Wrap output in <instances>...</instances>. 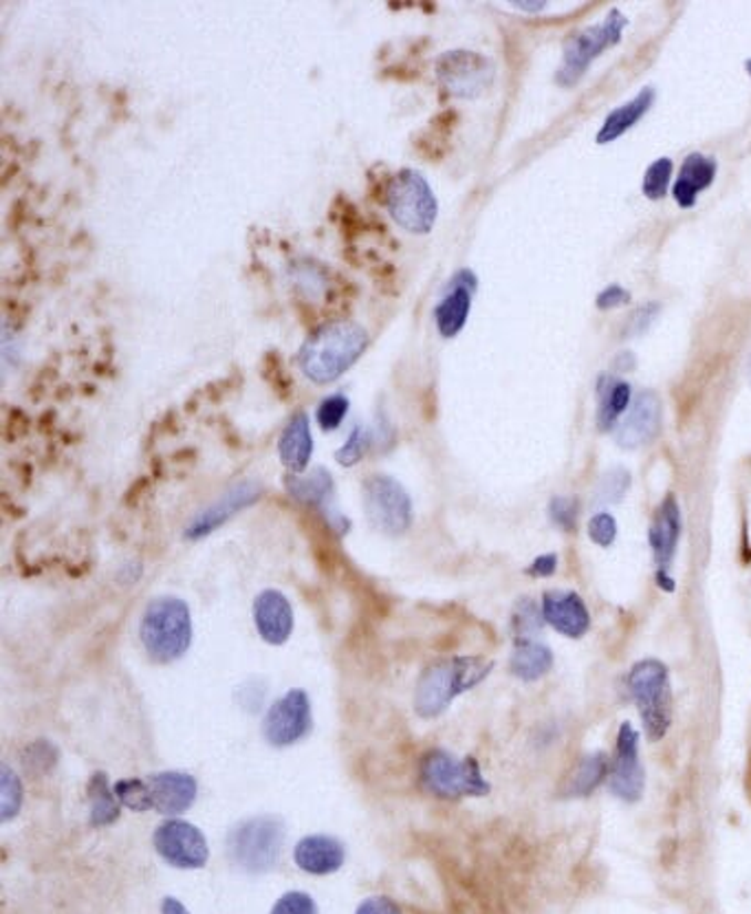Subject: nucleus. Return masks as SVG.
Segmentation results:
<instances>
[{"label":"nucleus","mask_w":751,"mask_h":914,"mask_svg":"<svg viewBox=\"0 0 751 914\" xmlns=\"http://www.w3.org/2000/svg\"><path fill=\"white\" fill-rule=\"evenodd\" d=\"M162 914H189L188 908L179 902V900H175V897H166L164 902H162Z\"/></svg>","instance_id":"nucleus-44"},{"label":"nucleus","mask_w":751,"mask_h":914,"mask_svg":"<svg viewBox=\"0 0 751 914\" xmlns=\"http://www.w3.org/2000/svg\"><path fill=\"white\" fill-rule=\"evenodd\" d=\"M646 773L639 760V733L624 723L617 733L615 756L608 769L610 793L624 802H637L644 795Z\"/></svg>","instance_id":"nucleus-13"},{"label":"nucleus","mask_w":751,"mask_h":914,"mask_svg":"<svg viewBox=\"0 0 751 914\" xmlns=\"http://www.w3.org/2000/svg\"><path fill=\"white\" fill-rule=\"evenodd\" d=\"M421 784L436 798H481L490 793V782L483 778L474 758H456L445 749H432L421 760Z\"/></svg>","instance_id":"nucleus-6"},{"label":"nucleus","mask_w":751,"mask_h":914,"mask_svg":"<svg viewBox=\"0 0 751 914\" xmlns=\"http://www.w3.org/2000/svg\"><path fill=\"white\" fill-rule=\"evenodd\" d=\"M577 516H579V505H577L575 499L556 496L549 503V518L563 532H573L577 527Z\"/></svg>","instance_id":"nucleus-37"},{"label":"nucleus","mask_w":751,"mask_h":914,"mask_svg":"<svg viewBox=\"0 0 751 914\" xmlns=\"http://www.w3.org/2000/svg\"><path fill=\"white\" fill-rule=\"evenodd\" d=\"M554 666V653L547 644L536 639H516L510 668L523 681L543 679Z\"/></svg>","instance_id":"nucleus-24"},{"label":"nucleus","mask_w":751,"mask_h":914,"mask_svg":"<svg viewBox=\"0 0 751 914\" xmlns=\"http://www.w3.org/2000/svg\"><path fill=\"white\" fill-rule=\"evenodd\" d=\"M260 494H263V490H260L258 483L247 481V483L234 485L218 501H214L209 507H205L196 518H192V523L186 530V538L188 541H200V538L209 536L212 532L223 527L232 516H236L245 507L254 505L260 499Z\"/></svg>","instance_id":"nucleus-15"},{"label":"nucleus","mask_w":751,"mask_h":914,"mask_svg":"<svg viewBox=\"0 0 751 914\" xmlns=\"http://www.w3.org/2000/svg\"><path fill=\"white\" fill-rule=\"evenodd\" d=\"M657 314H659V305H657V302H650V305H646V307L637 309V311L632 314L630 322H628V336H639V333H646V331H648V327L655 322Z\"/></svg>","instance_id":"nucleus-40"},{"label":"nucleus","mask_w":751,"mask_h":914,"mask_svg":"<svg viewBox=\"0 0 751 914\" xmlns=\"http://www.w3.org/2000/svg\"><path fill=\"white\" fill-rule=\"evenodd\" d=\"M494 670V661L481 657L445 659L428 666L414 690V710L423 719L441 717L463 692L476 688Z\"/></svg>","instance_id":"nucleus-2"},{"label":"nucleus","mask_w":751,"mask_h":914,"mask_svg":"<svg viewBox=\"0 0 751 914\" xmlns=\"http://www.w3.org/2000/svg\"><path fill=\"white\" fill-rule=\"evenodd\" d=\"M745 66H748V73H750V75H751V60H750V62H748V64H745Z\"/></svg>","instance_id":"nucleus-46"},{"label":"nucleus","mask_w":751,"mask_h":914,"mask_svg":"<svg viewBox=\"0 0 751 914\" xmlns=\"http://www.w3.org/2000/svg\"><path fill=\"white\" fill-rule=\"evenodd\" d=\"M153 809L164 815H182L196 800V780L184 771H162L146 778Z\"/></svg>","instance_id":"nucleus-19"},{"label":"nucleus","mask_w":751,"mask_h":914,"mask_svg":"<svg viewBox=\"0 0 751 914\" xmlns=\"http://www.w3.org/2000/svg\"><path fill=\"white\" fill-rule=\"evenodd\" d=\"M543 615L564 637L579 639L590 628V615L584 599L575 590H547L543 597Z\"/></svg>","instance_id":"nucleus-18"},{"label":"nucleus","mask_w":751,"mask_h":914,"mask_svg":"<svg viewBox=\"0 0 751 914\" xmlns=\"http://www.w3.org/2000/svg\"><path fill=\"white\" fill-rule=\"evenodd\" d=\"M89 800H91V824L106 826L120 820L122 802L117 800L115 791L109 787V778L104 773H93L89 782Z\"/></svg>","instance_id":"nucleus-29"},{"label":"nucleus","mask_w":751,"mask_h":914,"mask_svg":"<svg viewBox=\"0 0 751 914\" xmlns=\"http://www.w3.org/2000/svg\"><path fill=\"white\" fill-rule=\"evenodd\" d=\"M287 490L298 503L325 507L333 496V476L325 468L309 474H294L287 479Z\"/></svg>","instance_id":"nucleus-26"},{"label":"nucleus","mask_w":751,"mask_h":914,"mask_svg":"<svg viewBox=\"0 0 751 914\" xmlns=\"http://www.w3.org/2000/svg\"><path fill=\"white\" fill-rule=\"evenodd\" d=\"M661 430V399L655 390L637 394L628 417L617 425L615 441L626 450L650 445Z\"/></svg>","instance_id":"nucleus-14"},{"label":"nucleus","mask_w":751,"mask_h":914,"mask_svg":"<svg viewBox=\"0 0 751 914\" xmlns=\"http://www.w3.org/2000/svg\"><path fill=\"white\" fill-rule=\"evenodd\" d=\"M285 844V824L278 818H251L227 835L229 860L245 873H269Z\"/></svg>","instance_id":"nucleus-5"},{"label":"nucleus","mask_w":751,"mask_h":914,"mask_svg":"<svg viewBox=\"0 0 751 914\" xmlns=\"http://www.w3.org/2000/svg\"><path fill=\"white\" fill-rule=\"evenodd\" d=\"M278 454H280L282 465L291 474H302L307 470L311 454H313V437H311L309 419L305 412L294 414V419L282 430L280 441H278Z\"/></svg>","instance_id":"nucleus-22"},{"label":"nucleus","mask_w":751,"mask_h":914,"mask_svg":"<svg viewBox=\"0 0 751 914\" xmlns=\"http://www.w3.org/2000/svg\"><path fill=\"white\" fill-rule=\"evenodd\" d=\"M367 347V329L351 320H333L318 327L305 340L298 353V364L313 383H331L364 356Z\"/></svg>","instance_id":"nucleus-1"},{"label":"nucleus","mask_w":751,"mask_h":914,"mask_svg":"<svg viewBox=\"0 0 751 914\" xmlns=\"http://www.w3.org/2000/svg\"><path fill=\"white\" fill-rule=\"evenodd\" d=\"M294 862L309 875H331L344 864V846L331 835H307L296 844Z\"/></svg>","instance_id":"nucleus-21"},{"label":"nucleus","mask_w":751,"mask_h":914,"mask_svg":"<svg viewBox=\"0 0 751 914\" xmlns=\"http://www.w3.org/2000/svg\"><path fill=\"white\" fill-rule=\"evenodd\" d=\"M385 207L392 220L412 234L430 232L439 214L430 183L416 171H401L388 182Z\"/></svg>","instance_id":"nucleus-7"},{"label":"nucleus","mask_w":751,"mask_h":914,"mask_svg":"<svg viewBox=\"0 0 751 914\" xmlns=\"http://www.w3.org/2000/svg\"><path fill=\"white\" fill-rule=\"evenodd\" d=\"M115 795L117 800L128 807L131 811H153V798H151V789L146 778H128V780H120L115 784Z\"/></svg>","instance_id":"nucleus-31"},{"label":"nucleus","mask_w":751,"mask_h":914,"mask_svg":"<svg viewBox=\"0 0 751 914\" xmlns=\"http://www.w3.org/2000/svg\"><path fill=\"white\" fill-rule=\"evenodd\" d=\"M516 7H521V9H532V11H541V9H545L547 4H545V2H518Z\"/></svg>","instance_id":"nucleus-45"},{"label":"nucleus","mask_w":751,"mask_h":914,"mask_svg":"<svg viewBox=\"0 0 751 914\" xmlns=\"http://www.w3.org/2000/svg\"><path fill=\"white\" fill-rule=\"evenodd\" d=\"M155 851L175 869L196 871L207 864L209 849L203 831L186 820H166L153 833Z\"/></svg>","instance_id":"nucleus-11"},{"label":"nucleus","mask_w":751,"mask_h":914,"mask_svg":"<svg viewBox=\"0 0 751 914\" xmlns=\"http://www.w3.org/2000/svg\"><path fill=\"white\" fill-rule=\"evenodd\" d=\"M672 177V162L670 160H657L655 164H650V168L644 175V196H648L650 201H659L666 196L668 192V183Z\"/></svg>","instance_id":"nucleus-35"},{"label":"nucleus","mask_w":751,"mask_h":914,"mask_svg":"<svg viewBox=\"0 0 751 914\" xmlns=\"http://www.w3.org/2000/svg\"><path fill=\"white\" fill-rule=\"evenodd\" d=\"M371 443H373L371 432H369L367 428L358 425V428L351 432V437L347 439V443L338 450V454H336L338 463L344 465V468H351V465L360 463V461L364 459V454L369 452Z\"/></svg>","instance_id":"nucleus-34"},{"label":"nucleus","mask_w":751,"mask_h":914,"mask_svg":"<svg viewBox=\"0 0 751 914\" xmlns=\"http://www.w3.org/2000/svg\"><path fill=\"white\" fill-rule=\"evenodd\" d=\"M271 914H318V906L307 893L294 891L276 902Z\"/></svg>","instance_id":"nucleus-39"},{"label":"nucleus","mask_w":751,"mask_h":914,"mask_svg":"<svg viewBox=\"0 0 751 914\" xmlns=\"http://www.w3.org/2000/svg\"><path fill=\"white\" fill-rule=\"evenodd\" d=\"M681 536V510L672 496H668L655 514L650 527V547L655 551L657 577L670 575V564L675 562Z\"/></svg>","instance_id":"nucleus-20"},{"label":"nucleus","mask_w":751,"mask_h":914,"mask_svg":"<svg viewBox=\"0 0 751 914\" xmlns=\"http://www.w3.org/2000/svg\"><path fill=\"white\" fill-rule=\"evenodd\" d=\"M628 688L639 710L644 731L661 740L672 723V690L668 668L657 659L637 661L628 675Z\"/></svg>","instance_id":"nucleus-4"},{"label":"nucleus","mask_w":751,"mask_h":914,"mask_svg":"<svg viewBox=\"0 0 751 914\" xmlns=\"http://www.w3.org/2000/svg\"><path fill=\"white\" fill-rule=\"evenodd\" d=\"M140 639L148 657L157 664H173L188 653L192 617L188 604L179 597H155L142 617Z\"/></svg>","instance_id":"nucleus-3"},{"label":"nucleus","mask_w":751,"mask_h":914,"mask_svg":"<svg viewBox=\"0 0 751 914\" xmlns=\"http://www.w3.org/2000/svg\"><path fill=\"white\" fill-rule=\"evenodd\" d=\"M545 615L543 608L529 597H523L514 610V633L518 639H534V635L543 628Z\"/></svg>","instance_id":"nucleus-32"},{"label":"nucleus","mask_w":751,"mask_h":914,"mask_svg":"<svg viewBox=\"0 0 751 914\" xmlns=\"http://www.w3.org/2000/svg\"><path fill=\"white\" fill-rule=\"evenodd\" d=\"M630 490V474L624 468H615L606 472L597 485V501L601 505L608 503H619Z\"/></svg>","instance_id":"nucleus-33"},{"label":"nucleus","mask_w":751,"mask_h":914,"mask_svg":"<svg viewBox=\"0 0 751 914\" xmlns=\"http://www.w3.org/2000/svg\"><path fill=\"white\" fill-rule=\"evenodd\" d=\"M556 568H558V555L556 553H545V555H538L532 562L527 573L536 575V577H549V575L556 573Z\"/></svg>","instance_id":"nucleus-43"},{"label":"nucleus","mask_w":751,"mask_h":914,"mask_svg":"<svg viewBox=\"0 0 751 914\" xmlns=\"http://www.w3.org/2000/svg\"><path fill=\"white\" fill-rule=\"evenodd\" d=\"M311 704L305 690L294 688L265 715L263 736L274 747H289L311 731Z\"/></svg>","instance_id":"nucleus-12"},{"label":"nucleus","mask_w":751,"mask_h":914,"mask_svg":"<svg viewBox=\"0 0 751 914\" xmlns=\"http://www.w3.org/2000/svg\"><path fill=\"white\" fill-rule=\"evenodd\" d=\"M494 64L474 51L454 49L436 60V78L441 86L461 100H474L483 95L494 82Z\"/></svg>","instance_id":"nucleus-10"},{"label":"nucleus","mask_w":751,"mask_h":914,"mask_svg":"<svg viewBox=\"0 0 751 914\" xmlns=\"http://www.w3.org/2000/svg\"><path fill=\"white\" fill-rule=\"evenodd\" d=\"M356 914H401V908L388 897H369L360 904Z\"/></svg>","instance_id":"nucleus-42"},{"label":"nucleus","mask_w":751,"mask_h":914,"mask_svg":"<svg viewBox=\"0 0 751 914\" xmlns=\"http://www.w3.org/2000/svg\"><path fill=\"white\" fill-rule=\"evenodd\" d=\"M364 512L379 534L397 538L412 525V501L405 487L388 476L373 474L364 481Z\"/></svg>","instance_id":"nucleus-8"},{"label":"nucleus","mask_w":751,"mask_h":914,"mask_svg":"<svg viewBox=\"0 0 751 914\" xmlns=\"http://www.w3.org/2000/svg\"><path fill=\"white\" fill-rule=\"evenodd\" d=\"M588 536L599 547H610L617 538V523L608 512H599L588 523Z\"/></svg>","instance_id":"nucleus-38"},{"label":"nucleus","mask_w":751,"mask_h":914,"mask_svg":"<svg viewBox=\"0 0 751 914\" xmlns=\"http://www.w3.org/2000/svg\"><path fill=\"white\" fill-rule=\"evenodd\" d=\"M652 102H655V91H652V89H644L632 102L615 109V111L606 117L601 131L597 133V144H610V142L619 140L626 131H630V129L650 111Z\"/></svg>","instance_id":"nucleus-25"},{"label":"nucleus","mask_w":751,"mask_h":914,"mask_svg":"<svg viewBox=\"0 0 751 914\" xmlns=\"http://www.w3.org/2000/svg\"><path fill=\"white\" fill-rule=\"evenodd\" d=\"M599 410H597V428L601 432H610L617 425L621 412H626L630 403V386L626 381H615L604 377L599 381Z\"/></svg>","instance_id":"nucleus-28"},{"label":"nucleus","mask_w":751,"mask_h":914,"mask_svg":"<svg viewBox=\"0 0 751 914\" xmlns=\"http://www.w3.org/2000/svg\"><path fill=\"white\" fill-rule=\"evenodd\" d=\"M717 177V162L712 157L692 153L679 173V182L675 183V201L681 207H692L697 203V196L710 187Z\"/></svg>","instance_id":"nucleus-23"},{"label":"nucleus","mask_w":751,"mask_h":914,"mask_svg":"<svg viewBox=\"0 0 751 914\" xmlns=\"http://www.w3.org/2000/svg\"><path fill=\"white\" fill-rule=\"evenodd\" d=\"M608 760L604 753H588L584 756L570 771L568 780L564 782V795L568 798H584L590 795L608 776Z\"/></svg>","instance_id":"nucleus-27"},{"label":"nucleus","mask_w":751,"mask_h":914,"mask_svg":"<svg viewBox=\"0 0 751 914\" xmlns=\"http://www.w3.org/2000/svg\"><path fill=\"white\" fill-rule=\"evenodd\" d=\"M474 291H476V276L470 269L459 271L434 311L436 329L443 338L450 340L463 331L470 309H472Z\"/></svg>","instance_id":"nucleus-16"},{"label":"nucleus","mask_w":751,"mask_h":914,"mask_svg":"<svg viewBox=\"0 0 751 914\" xmlns=\"http://www.w3.org/2000/svg\"><path fill=\"white\" fill-rule=\"evenodd\" d=\"M628 300H630V294H628L626 289H621L619 285H610L608 289H604V291L597 296V307H599L601 311H608V309H615V307L626 305Z\"/></svg>","instance_id":"nucleus-41"},{"label":"nucleus","mask_w":751,"mask_h":914,"mask_svg":"<svg viewBox=\"0 0 751 914\" xmlns=\"http://www.w3.org/2000/svg\"><path fill=\"white\" fill-rule=\"evenodd\" d=\"M22 782L20 778L11 771V767L2 764L0 767V820L9 822L20 813L22 807Z\"/></svg>","instance_id":"nucleus-30"},{"label":"nucleus","mask_w":751,"mask_h":914,"mask_svg":"<svg viewBox=\"0 0 751 914\" xmlns=\"http://www.w3.org/2000/svg\"><path fill=\"white\" fill-rule=\"evenodd\" d=\"M347 412H349V399L344 394H333L320 403L316 417L322 430H336L344 421Z\"/></svg>","instance_id":"nucleus-36"},{"label":"nucleus","mask_w":751,"mask_h":914,"mask_svg":"<svg viewBox=\"0 0 751 914\" xmlns=\"http://www.w3.org/2000/svg\"><path fill=\"white\" fill-rule=\"evenodd\" d=\"M254 622L265 644L282 646L294 633L291 602L276 588L263 590L254 599Z\"/></svg>","instance_id":"nucleus-17"},{"label":"nucleus","mask_w":751,"mask_h":914,"mask_svg":"<svg viewBox=\"0 0 751 914\" xmlns=\"http://www.w3.org/2000/svg\"><path fill=\"white\" fill-rule=\"evenodd\" d=\"M624 27H626V18L617 9H613L601 24L568 35L566 42H564L563 69L556 75L558 82L564 86L575 84L584 75L588 64L606 47H613V44L619 42Z\"/></svg>","instance_id":"nucleus-9"}]
</instances>
